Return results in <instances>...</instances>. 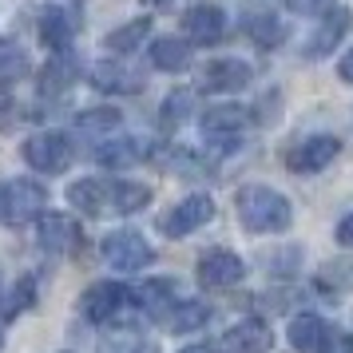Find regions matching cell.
I'll use <instances>...</instances> for the list:
<instances>
[{
	"instance_id": "cell-5",
	"label": "cell",
	"mask_w": 353,
	"mask_h": 353,
	"mask_svg": "<svg viewBox=\"0 0 353 353\" xmlns=\"http://www.w3.org/2000/svg\"><path fill=\"white\" fill-rule=\"evenodd\" d=\"M99 258H103L115 274H139L155 262V250H151V242H147L143 234H135V230H115V234H108V239L99 242Z\"/></svg>"
},
{
	"instance_id": "cell-7",
	"label": "cell",
	"mask_w": 353,
	"mask_h": 353,
	"mask_svg": "<svg viewBox=\"0 0 353 353\" xmlns=\"http://www.w3.org/2000/svg\"><path fill=\"white\" fill-rule=\"evenodd\" d=\"M194 278H199L203 290H230V286H239L242 278H246V262H242L234 250L219 246V250H207V254L199 258Z\"/></svg>"
},
{
	"instance_id": "cell-27",
	"label": "cell",
	"mask_w": 353,
	"mask_h": 353,
	"mask_svg": "<svg viewBox=\"0 0 353 353\" xmlns=\"http://www.w3.org/2000/svg\"><path fill=\"white\" fill-rule=\"evenodd\" d=\"M72 80H76L72 60H68L64 52H56V60L40 72V92H44V96H60V92H68V88H72Z\"/></svg>"
},
{
	"instance_id": "cell-20",
	"label": "cell",
	"mask_w": 353,
	"mask_h": 353,
	"mask_svg": "<svg viewBox=\"0 0 353 353\" xmlns=\"http://www.w3.org/2000/svg\"><path fill=\"white\" fill-rule=\"evenodd\" d=\"M147 155V143L143 139H112V143H103L96 151V163L103 171H123V167H135V163H143Z\"/></svg>"
},
{
	"instance_id": "cell-6",
	"label": "cell",
	"mask_w": 353,
	"mask_h": 353,
	"mask_svg": "<svg viewBox=\"0 0 353 353\" xmlns=\"http://www.w3.org/2000/svg\"><path fill=\"white\" fill-rule=\"evenodd\" d=\"M48 191L36 183V179H8L0 187V219L12 226L36 223V214H44Z\"/></svg>"
},
{
	"instance_id": "cell-18",
	"label": "cell",
	"mask_w": 353,
	"mask_h": 353,
	"mask_svg": "<svg viewBox=\"0 0 353 353\" xmlns=\"http://www.w3.org/2000/svg\"><path fill=\"white\" fill-rule=\"evenodd\" d=\"M68 203L83 214H112V183L103 179H76L68 187Z\"/></svg>"
},
{
	"instance_id": "cell-4",
	"label": "cell",
	"mask_w": 353,
	"mask_h": 353,
	"mask_svg": "<svg viewBox=\"0 0 353 353\" xmlns=\"http://www.w3.org/2000/svg\"><path fill=\"white\" fill-rule=\"evenodd\" d=\"M250 112L239 108V103H219V108H210L203 112L199 119V128L207 135V143H214L219 151H234L239 143H246V135H250Z\"/></svg>"
},
{
	"instance_id": "cell-21",
	"label": "cell",
	"mask_w": 353,
	"mask_h": 353,
	"mask_svg": "<svg viewBox=\"0 0 353 353\" xmlns=\"http://www.w3.org/2000/svg\"><path fill=\"white\" fill-rule=\"evenodd\" d=\"M325 330H330V325H325L318 314H294V318H290L286 337H290V345H294L298 353H318Z\"/></svg>"
},
{
	"instance_id": "cell-22",
	"label": "cell",
	"mask_w": 353,
	"mask_h": 353,
	"mask_svg": "<svg viewBox=\"0 0 353 353\" xmlns=\"http://www.w3.org/2000/svg\"><path fill=\"white\" fill-rule=\"evenodd\" d=\"M32 305H36V278L24 274V278H17L12 286L0 294V321H17L20 314H28Z\"/></svg>"
},
{
	"instance_id": "cell-28",
	"label": "cell",
	"mask_w": 353,
	"mask_h": 353,
	"mask_svg": "<svg viewBox=\"0 0 353 353\" xmlns=\"http://www.w3.org/2000/svg\"><path fill=\"white\" fill-rule=\"evenodd\" d=\"M250 40H254L258 48H278V44L286 40V24H282V17H270V12L254 17L250 20Z\"/></svg>"
},
{
	"instance_id": "cell-31",
	"label": "cell",
	"mask_w": 353,
	"mask_h": 353,
	"mask_svg": "<svg viewBox=\"0 0 353 353\" xmlns=\"http://www.w3.org/2000/svg\"><path fill=\"white\" fill-rule=\"evenodd\" d=\"M290 8H294V12L321 17V12H330V8H334V0H290Z\"/></svg>"
},
{
	"instance_id": "cell-11",
	"label": "cell",
	"mask_w": 353,
	"mask_h": 353,
	"mask_svg": "<svg viewBox=\"0 0 353 353\" xmlns=\"http://www.w3.org/2000/svg\"><path fill=\"white\" fill-rule=\"evenodd\" d=\"M183 36L194 48H214L226 36V12L219 4H191L183 12Z\"/></svg>"
},
{
	"instance_id": "cell-23",
	"label": "cell",
	"mask_w": 353,
	"mask_h": 353,
	"mask_svg": "<svg viewBox=\"0 0 353 353\" xmlns=\"http://www.w3.org/2000/svg\"><path fill=\"white\" fill-rule=\"evenodd\" d=\"M72 128L83 131V135H112V131L123 128V112H119V108H112V103L83 108V112L72 119Z\"/></svg>"
},
{
	"instance_id": "cell-12",
	"label": "cell",
	"mask_w": 353,
	"mask_h": 353,
	"mask_svg": "<svg viewBox=\"0 0 353 353\" xmlns=\"http://www.w3.org/2000/svg\"><path fill=\"white\" fill-rule=\"evenodd\" d=\"M250 80H254V68L246 60H234V56L230 60H214V64H207L199 72V88L210 92V96H234L242 88H250Z\"/></svg>"
},
{
	"instance_id": "cell-15",
	"label": "cell",
	"mask_w": 353,
	"mask_h": 353,
	"mask_svg": "<svg viewBox=\"0 0 353 353\" xmlns=\"http://www.w3.org/2000/svg\"><path fill=\"white\" fill-rule=\"evenodd\" d=\"M270 345H274L270 325L258 321V318H246L239 325H230L223 334V341H219L223 353H270Z\"/></svg>"
},
{
	"instance_id": "cell-26",
	"label": "cell",
	"mask_w": 353,
	"mask_h": 353,
	"mask_svg": "<svg viewBox=\"0 0 353 353\" xmlns=\"http://www.w3.org/2000/svg\"><path fill=\"white\" fill-rule=\"evenodd\" d=\"M167 321H171V334H194V330H203L210 321V310L203 302H183V298H179V302L171 305Z\"/></svg>"
},
{
	"instance_id": "cell-34",
	"label": "cell",
	"mask_w": 353,
	"mask_h": 353,
	"mask_svg": "<svg viewBox=\"0 0 353 353\" xmlns=\"http://www.w3.org/2000/svg\"><path fill=\"white\" fill-rule=\"evenodd\" d=\"M179 353H214V350H207V345H183Z\"/></svg>"
},
{
	"instance_id": "cell-8",
	"label": "cell",
	"mask_w": 353,
	"mask_h": 353,
	"mask_svg": "<svg viewBox=\"0 0 353 353\" xmlns=\"http://www.w3.org/2000/svg\"><path fill=\"white\" fill-rule=\"evenodd\" d=\"M36 239L44 246V254L64 258L80 246V223L68 219L64 210H44V214H36Z\"/></svg>"
},
{
	"instance_id": "cell-17",
	"label": "cell",
	"mask_w": 353,
	"mask_h": 353,
	"mask_svg": "<svg viewBox=\"0 0 353 353\" xmlns=\"http://www.w3.org/2000/svg\"><path fill=\"white\" fill-rule=\"evenodd\" d=\"M88 80H92V88H96V92H103V96H131V92H139V88H143V76H135L131 68L112 64V60L96 64Z\"/></svg>"
},
{
	"instance_id": "cell-16",
	"label": "cell",
	"mask_w": 353,
	"mask_h": 353,
	"mask_svg": "<svg viewBox=\"0 0 353 353\" xmlns=\"http://www.w3.org/2000/svg\"><path fill=\"white\" fill-rule=\"evenodd\" d=\"M135 294V305L151 314V318H167L171 314V305L179 302V282L175 278H147L139 290H131Z\"/></svg>"
},
{
	"instance_id": "cell-32",
	"label": "cell",
	"mask_w": 353,
	"mask_h": 353,
	"mask_svg": "<svg viewBox=\"0 0 353 353\" xmlns=\"http://www.w3.org/2000/svg\"><path fill=\"white\" fill-rule=\"evenodd\" d=\"M334 239H337V246H345V250H353V210L341 219V223L334 226Z\"/></svg>"
},
{
	"instance_id": "cell-25",
	"label": "cell",
	"mask_w": 353,
	"mask_h": 353,
	"mask_svg": "<svg viewBox=\"0 0 353 353\" xmlns=\"http://www.w3.org/2000/svg\"><path fill=\"white\" fill-rule=\"evenodd\" d=\"M147 36H151V20L139 17V20H131V24H119L103 44H108V52H115V56H131L135 48H143Z\"/></svg>"
},
{
	"instance_id": "cell-33",
	"label": "cell",
	"mask_w": 353,
	"mask_h": 353,
	"mask_svg": "<svg viewBox=\"0 0 353 353\" xmlns=\"http://www.w3.org/2000/svg\"><path fill=\"white\" fill-rule=\"evenodd\" d=\"M337 80H341V83H353V48L345 52L341 60H337Z\"/></svg>"
},
{
	"instance_id": "cell-10",
	"label": "cell",
	"mask_w": 353,
	"mask_h": 353,
	"mask_svg": "<svg viewBox=\"0 0 353 353\" xmlns=\"http://www.w3.org/2000/svg\"><path fill=\"white\" fill-rule=\"evenodd\" d=\"M210 219H214V199L203 194V191H194L163 219V234H167V239H187L194 230H203Z\"/></svg>"
},
{
	"instance_id": "cell-3",
	"label": "cell",
	"mask_w": 353,
	"mask_h": 353,
	"mask_svg": "<svg viewBox=\"0 0 353 353\" xmlns=\"http://www.w3.org/2000/svg\"><path fill=\"white\" fill-rule=\"evenodd\" d=\"M72 155H76V147H72V139H68L64 131H36V135H28L20 143V159L28 163L32 171H40V175L68 171Z\"/></svg>"
},
{
	"instance_id": "cell-24",
	"label": "cell",
	"mask_w": 353,
	"mask_h": 353,
	"mask_svg": "<svg viewBox=\"0 0 353 353\" xmlns=\"http://www.w3.org/2000/svg\"><path fill=\"white\" fill-rule=\"evenodd\" d=\"M147 207H151V187L147 183H131V179L112 183V210L115 214H139Z\"/></svg>"
},
{
	"instance_id": "cell-30",
	"label": "cell",
	"mask_w": 353,
	"mask_h": 353,
	"mask_svg": "<svg viewBox=\"0 0 353 353\" xmlns=\"http://www.w3.org/2000/svg\"><path fill=\"white\" fill-rule=\"evenodd\" d=\"M318 353H353V334H341V330H325Z\"/></svg>"
},
{
	"instance_id": "cell-14",
	"label": "cell",
	"mask_w": 353,
	"mask_h": 353,
	"mask_svg": "<svg viewBox=\"0 0 353 353\" xmlns=\"http://www.w3.org/2000/svg\"><path fill=\"white\" fill-rule=\"evenodd\" d=\"M40 40H44V48L52 52H68L72 48V40L80 32V17H76V8L72 4H48L44 12H40Z\"/></svg>"
},
{
	"instance_id": "cell-19",
	"label": "cell",
	"mask_w": 353,
	"mask_h": 353,
	"mask_svg": "<svg viewBox=\"0 0 353 353\" xmlns=\"http://www.w3.org/2000/svg\"><path fill=\"white\" fill-rule=\"evenodd\" d=\"M151 68H159V72H187L191 68V44L183 36H155L151 40Z\"/></svg>"
},
{
	"instance_id": "cell-13",
	"label": "cell",
	"mask_w": 353,
	"mask_h": 353,
	"mask_svg": "<svg viewBox=\"0 0 353 353\" xmlns=\"http://www.w3.org/2000/svg\"><path fill=\"white\" fill-rule=\"evenodd\" d=\"M353 24V12L350 8H341V4H334L330 12H321V24L310 32V40L302 44V56L305 60H321V56H330V52L341 44V36L350 32Z\"/></svg>"
},
{
	"instance_id": "cell-1",
	"label": "cell",
	"mask_w": 353,
	"mask_h": 353,
	"mask_svg": "<svg viewBox=\"0 0 353 353\" xmlns=\"http://www.w3.org/2000/svg\"><path fill=\"white\" fill-rule=\"evenodd\" d=\"M234 210H239V223L250 234H282L294 223V207L282 191H274L266 183H250L234 194Z\"/></svg>"
},
{
	"instance_id": "cell-9",
	"label": "cell",
	"mask_w": 353,
	"mask_h": 353,
	"mask_svg": "<svg viewBox=\"0 0 353 353\" xmlns=\"http://www.w3.org/2000/svg\"><path fill=\"white\" fill-rule=\"evenodd\" d=\"M337 155H341V139L337 135H310V139H302L298 147L286 151V167L298 171V175H318Z\"/></svg>"
},
{
	"instance_id": "cell-29",
	"label": "cell",
	"mask_w": 353,
	"mask_h": 353,
	"mask_svg": "<svg viewBox=\"0 0 353 353\" xmlns=\"http://www.w3.org/2000/svg\"><path fill=\"white\" fill-rule=\"evenodd\" d=\"M187 112H191V92H171V96L163 99L159 119H163V123H179Z\"/></svg>"
},
{
	"instance_id": "cell-2",
	"label": "cell",
	"mask_w": 353,
	"mask_h": 353,
	"mask_svg": "<svg viewBox=\"0 0 353 353\" xmlns=\"http://www.w3.org/2000/svg\"><path fill=\"white\" fill-rule=\"evenodd\" d=\"M128 310H139V305H135V294L123 282H92L80 298V314L92 325H123L119 318Z\"/></svg>"
}]
</instances>
